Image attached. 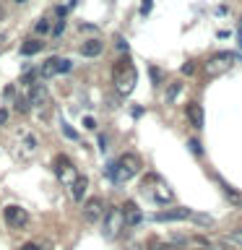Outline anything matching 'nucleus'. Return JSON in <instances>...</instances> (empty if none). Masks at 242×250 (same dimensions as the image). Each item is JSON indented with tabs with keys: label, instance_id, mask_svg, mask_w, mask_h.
<instances>
[{
	"label": "nucleus",
	"instance_id": "obj_1",
	"mask_svg": "<svg viewBox=\"0 0 242 250\" xmlns=\"http://www.w3.org/2000/svg\"><path fill=\"white\" fill-rule=\"evenodd\" d=\"M112 78H115V89L122 94V97H128V94L136 89V81H138V73H136V65L130 62V58L125 55L115 62L112 68Z\"/></svg>",
	"mask_w": 242,
	"mask_h": 250
},
{
	"label": "nucleus",
	"instance_id": "obj_2",
	"mask_svg": "<svg viewBox=\"0 0 242 250\" xmlns=\"http://www.w3.org/2000/svg\"><path fill=\"white\" fill-rule=\"evenodd\" d=\"M141 172V159L136 154H122L117 162L109 164V169H107V175L115 180L117 185L120 183H128V180H133Z\"/></svg>",
	"mask_w": 242,
	"mask_h": 250
},
{
	"label": "nucleus",
	"instance_id": "obj_3",
	"mask_svg": "<svg viewBox=\"0 0 242 250\" xmlns=\"http://www.w3.org/2000/svg\"><path fill=\"white\" fill-rule=\"evenodd\" d=\"M234 60H237V55L234 52H219L214 55L206 65H203V70H206L208 76H219V73H224V70H229L234 65Z\"/></svg>",
	"mask_w": 242,
	"mask_h": 250
},
{
	"label": "nucleus",
	"instance_id": "obj_4",
	"mask_svg": "<svg viewBox=\"0 0 242 250\" xmlns=\"http://www.w3.org/2000/svg\"><path fill=\"white\" fill-rule=\"evenodd\" d=\"M122 229H125V214H122V208H109L107 214H104V234L112 240Z\"/></svg>",
	"mask_w": 242,
	"mask_h": 250
},
{
	"label": "nucleus",
	"instance_id": "obj_5",
	"mask_svg": "<svg viewBox=\"0 0 242 250\" xmlns=\"http://www.w3.org/2000/svg\"><path fill=\"white\" fill-rule=\"evenodd\" d=\"M55 172H58V177H60L65 185H73V183H76V177H78V172H76V167H73V162H70L68 156H62V154L55 156Z\"/></svg>",
	"mask_w": 242,
	"mask_h": 250
},
{
	"label": "nucleus",
	"instance_id": "obj_6",
	"mask_svg": "<svg viewBox=\"0 0 242 250\" xmlns=\"http://www.w3.org/2000/svg\"><path fill=\"white\" fill-rule=\"evenodd\" d=\"M68 70H70V60H65V58H50V60H44L39 76H42V78H52L58 73H68Z\"/></svg>",
	"mask_w": 242,
	"mask_h": 250
},
{
	"label": "nucleus",
	"instance_id": "obj_7",
	"mask_svg": "<svg viewBox=\"0 0 242 250\" xmlns=\"http://www.w3.org/2000/svg\"><path fill=\"white\" fill-rule=\"evenodd\" d=\"M104 214H107V211H104V201H101V198H89V201L83 203V219L89 224L99 222Z\"/></svg>",
	"mask_w": 242,
	"mask_h": 250
},
{
	"label": "nucleus",
	"instance_id": "obj_8",
	"mask_svg": "<svg viewBox=\"0 0 242 250\" xmlns=\"http://www.w3.org/2000/svg\"><path fill=\"white\" fill-rule=\"evenodd\" d=\"M3 219H5L8 227H23V224L29 222L26 211H23L21 206H5L3 208Z\"/></svg>",
	"mask_w": 242,
	"mask_h": 250
},
{
	"label": "nucleus",
	"instance_id": "obj_9",
	"mask_svg": "<svg viewBox=\"0 0 242 250\" xmlns=\"http://www.w3.org/2000/svg\"><path fill=\"white\" fill-rule=\"evenodd\" d=\"M151 195H154L156 203H172V201H175L172 188L164 183V180H159V177H154V190H151Z\"/></svg>",
	"mask_w": 242,
	"mask_h": 250
},
{
	"label": "nucleus",
	"instance_id": "obj_10",
	"mask_svg": "<svg viewBox=\"0 0 242 250\" xmlns=\"http://www.w3.org/2000/svg\"><path fill=\"white\" fill-rule=\"evenodd\" d=\"M193 211L185 208V206H177V208H169V211H159L154 219L156 222H180V219H190Z\"/></svg>",
	"mask_w": 242,
	"mask_h": 250
},
{
	"label": "nucleus",
	"instance_id": "obj_11",
	"mask_svg": "<svg viewBox=\"0 0 242 250\" xmlns=\"http://www.w3.org/2000/svg\"><path fill=\"white\" fill-rule=\"evenodd\" d=\"M122 214H125V227H136V224H141V219H143L141 208H138L133 201H128V203L122 206Z\"/></svg>",
	"mask_w": 242,
	"mask_h": 250
},
{
	"label": "nucleus",
	"instance_id": "obj_12",
	"mask_svg": "<svg viewBox=\"0 0 242 250\" xmlns=\"http://www.w3.org/2000/svg\"><path fill=\"white\" fill-rule=\"evenodd\" d=\"M185 115H187V120H190L193 128H201V125H203V109H201V104L190 102V104L185 107Z\"/></svg>",
	"mask_w": 242,
	"mask_h": 250
},
{
	"label": "nucleus",
	"instance_id": "obj_13",
	"mask_svg": "<svg viewBox=\"0 0 242 250\" xmlns=\"http://www.w3.org/2000/svg\"><path fill=\"white\" fill-rule=\"evenodd\" d=\"M101 50H104V44H101L99 39H86V42L81 44L83 58H97V55H101Z\"/></svg>",
	"mask_w": 242,
	"mask_h": 250
},
{
	"label": "nucleus",
	"instance_id": "obj_14",
	"mask_svg": "<svg viewBox=\"0 0 242 250\" xmlns=\"http://www.w3.org/2000/svg\"><path fill=\"white\" fill-rule=\"evenodd\" d=\"M86 188H89V180H86L83 175H78V177H76V183L70 185V195H73V201H83Z\"/></svg>",
	"mask_w": 242,
	"mask_h": 250
},
{
	"label": "nucleus",
	"instance_id": "obj_15",
	"mask_svg": "<svg viewBox=\"0 0 242 250\" xmlns=\"http://www.w3.org/2000/svg\"><path fill=\"white\" fill-rule=\"evenodd\" d=\"M29 102L34 107H44V102H47V91H44V86H31V94H29Z\"/></svg>",
	"mask_w": 242,
	"mask_h": 250
},
{
	"label": "nucleus",
	"instance_id": "obj_16",
	"mask_svg": "<svg viewBox=\"0 0 242 250\" xmlns=\"http://www.w3.org/2000/svg\"><path fill=\"white\" fill-rule=\"evenodd\" d=\"M42 44H44V42H39V39H29V42L21 44V55H23V58H29V55H37L39 50H42Z\"/></svg>",
	"mask_w": 242,
	"mask_h": 250
},
{
	"label": "nucleus",
	"instance_id": "obj_17",
	"mask_svg": "<svg viewBox=\"0 0 242 250\" xmlns=\"http://www.w3.org/2000/svg\"><path fill=\"white\" fill-rule=\"evenodd\" d=\"M187 250H211V245L203 237H190L187 240Z\"/></svg>",
	"mask_w": 242,
	"mask_h": 250
},
{
	"label": "nucleus",
	"instance_id": "obj_18",
	"mask_svg": "<svg viewBox=\"0 0 242 250\" xmlns=\"http://www.w3.org/2000/svg\"><path fill=\"white\" fill-rule=\"evenodd\" d=\"M151 250H182V248L172 245V242H159V240H151Z\"/></svg>",
	"mask_w": 242,
	"mask_h": 250
},
{
	"label": "nucleus",
	"instance_id": "obj_19",
	"mask_svg": "<svg viewBox=\"0 0 242 250\" xmlns=\"http://www.w3.org/2000/svg\"><path fill=\"white\" fill-rule=\"evenodd\" d=\"M180 91H182V83H180V81H177V83H172L169 89H167V102H175Z\"/></svg>",
	"mask_w": 242,
	"mask_h": 250
},
{
	"label": "nucleus",
	"instance_id": "obj_20",
	"mask_svg": "<svg viewBox=\"0 0 242 250\" xmlns=\"http://www.w3.org/2000/svg\"><path fill=\"white\" fill-rule=\"evenodd\" d=\"M29 107H31V102L26 97H21L19 102H16V112H29Z\"/></svg>",
	"mask_w": 242,
	"mask_h": 250
},
{
	"label": "nucleus",
	"instance_id": "obj_21",
	"mask_svg": "<svg viewBox=\"0 0 242 250\" xmlns=\"http://www.w3.org/2000/svg\"><path fill=\"white\" fill-rule=\"evenodd\" d=\"M187 146H190V151H193V154H198V156L203 154V146H201V141L190 138V141H187Z\"/></svg>",
	"mask_w": 242,
	"mask_h": 250
},
{
	"label": "nucleus",
	"instance_id": "obj_22",
	"mask_svg": "<svg viewBox=\"0 0 242 250\" xmlns=\"http://www.w3.org/2000/svg\"><path fill=\"white\" fill-rule=\"evenodd\" d=\"M34 29H37V34H47V31H50V21H44V19H42V21H37V26H34Z\"/></svg>",
	"mask_w": 242,
	"mask_h": 250
},
{
	"label": "nucleus",
	"instance_id": "obj_23",
	"mask_svg": "<svg viewBox=\"0 0 242 250\" xmlns=\"http://www.w3.org/2000/svg\"><path fill=\"white\" fill-rule=\"evenodd\" d=\"M229 240L234 242V245H240V248H242V227H240V229H234V232L229 234Z\"/></svg>",
	"mask_w": 242,
	"mask_h": 250
},
{
	"label": "nucleus",
	"instance_id": "obj_24",
	"mask_svg": "<svg viewBox=\"0 0 242 250\" xmlns=\"http://www.w3.org/2000/svg\"><path fill=\"white\" fill-rule=\"evenodd\" d=\"M62 133H65V136H68V138H73V141L78 138V133H76L73 128H70V125H68V123H62Z\"/></svg>",
	"mask_w": 242,
	"mask_h": 250
},
{
	"label": "nucleus",
	"instance_id": "obj_25",
	"mask_svg": "<svg viewBox=\"0 0 242 250\" xmlns=\"http://www.w3.org/2000/svg\"><path fill=\"white\" fill-rule=\"evenodd\" d=\"M148 73H151V78H154V83H156V81H161V78H164V73H161L159 68H148Z\"/></svg>",
	"mask_w": 242,
	"mask_h": 250
},
{
	"label": "nucleus",
	"instance_id": "obj_26",
	"mask_svg": "<svg viewBox=\"0 0 242 250\" xmlns=\"http://www.w3.org/2000/svg\"><path fill=\"white\" fill-rule=\"evenodd\" d=\"M83 128L94 130V128H97V120H94V117H83Z\"/></svg>",
	"mask_w": 242,
	"mask_h": 250
},
{
	"label": "nucleus",
	"instance_id": "obj_27",
	"mask_svg": "<svg viewBox=\"0 0 242 250\" xmlns=\"http://www.w3.org/2000/svg\"><path fill=\"white\" fill-rule=\"evenodd\" d=\"M62 29H65V21H60L58 26H55V31H52V34H55V37H60V34H62Z\"/></svg>",
	"mask_w": 242,
	"mask_h": 250
},
{
	"label": "nucleus",
	"instance_id": "obj_28",
	"mask_svg": "<svg viewBox=\"0 0 242 250\" xmlns=\"http://www.w3.org/2000/svg\"><path fill=\"white\" fill-rule=\"evenodd\" d=\"M37 76H39V73H34V70H31V73H26V76H23V83H31Z\"/></svg>",
	"mask_w": 242,
	"mask_h": 250
},
{
	"label": "nucleus",
	"instance_id": "obj_29",
	"mask_svg": "<svg viewBox=\"0 0 242 250\" xmlns=\"http://www.w3.org/2000/svg\"><path fill=\"white\" fill-rule=\"evenodd\" d=\"M193 70H195V65H193V62H185V65H182V73H187V76H190Z\"/></svg>",
	"mask_w": 242,
	"mask_h": 250
},
{
	"label": "nucleus",
	"instance_id": "obj_30",
	"mask_svg": "<svg viewBox=\"0 0 242 250\" xmlns=\"http://www.w3.org/2000/svg\"><path fill=\"white\" fill-rule=\"evenodd\" d=\"M8 123V109H0V125Z\"/></svg>",
	"mask_w": 242,
	"mask_h": 250
},
{
	"label": "nucleus",
	"instance_id": "obj_31",
	"mask_svg": "<svg viewBox=\"0 0 242 250\" xmlns=\"http://www.w3.org/2000/svg\"><path fill=\"white\" fill-rule=\"evenodd\" d=\"M21 250H39V248L34 245V242H26V245H21Z\"/></svg>",
	"mask_w": 242,
	"mask_h": 250
},
{
	"label": "nucleus",
	"instance_id": "obj_32",
	"mask_svg": "<svg viewBox=\"0 0 242 250\" xmlns=\"http://www.w3.org/2000/svg\"><path fill=\"white\" fill-rule=\"evenodd\" d=\"M141 11H143V13L151 11V0H143V8H141Z\"/></svg>",
	"mask_w": 242,
	"mask_h": 250
},
{
	"label": "nucleus",
	"instance_id": "obj_33",
	"mask_svg": "<svg viewBox=\"0 0 242 250\" xmlns=\"http://www.w3.org/2000/svg\"><path fill=\"white\" fill-rule=\"evenodd\" d=\"M117 47H120V50H128V44H125L122 37H117Z\"/></svg>",
	"mask_w": 242,
	"mask_h": 250
},
{
	"label": "nucleus",
	"instance_id": "obj_34",
	"mask_svg": "<svg viewBox=\"0 0 242 250\" xmlns=\"http://www.w3.org/2000/svg\"><path fill=\"white\" fill-rule=\"evenodd\" d=\"M128 250H143V248H141V245H133V248H128Z\"/></svg>",
	"mask_w": 242,
	"mask_h": 250
},
{
	"label": "nucleus",
	"instance_id": "obj_35",
	"mask_svg": "<svg viewBox=\"0 0 242 250\" xmlns=\"http://www.w3.org/2000/svg\"><path fill=\"white\" fill-rule=\"evenodd\" d=\"M16 3H26V0H16Z\"/></svg>",
	"mask_w": 242,
	"mask_h": 250
},
{
	"label": "nucleus",
	"instance_id": "obj_36",
	"mask_svg": "<svg viewBox=\"0 0 242 250\" xmlns=\"http://www.w3.org/2000/svg\"><path fill=\"white\" fill-rule=\"evenodd\" d=\"M0 16H3V8H0Z\"/></svg>",
	"mask_w": 242,
	"mask_h": 250
}]
</instances>
